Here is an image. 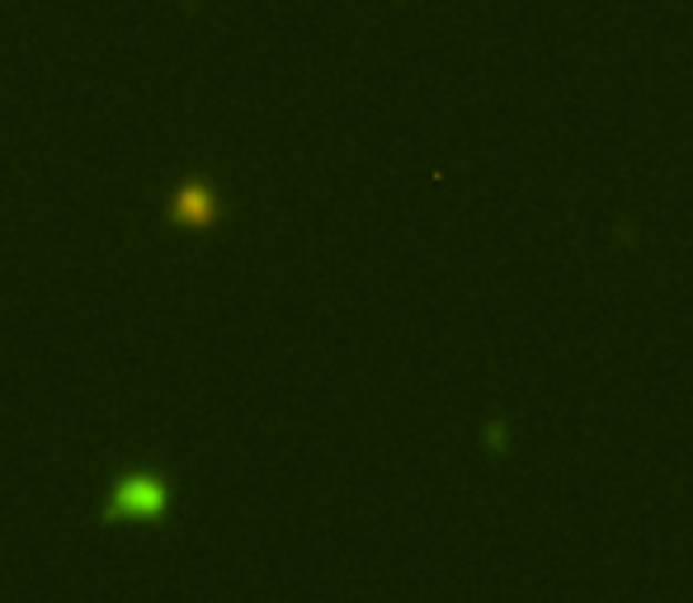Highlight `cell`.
Here are the masks:
<instances>
[{
    "instance_id": "obj_1",
    "label": "cell",
    "mask_w": 693,
    "mask_h": 603,
    "mask_svg": "<svg viewBox=\"0 0 693 603\" xmlns=\"http://www.w3.org/2000/svg\"><path fill=\"white\" fill-rule=\"evenodd\" d=\"M171 504V486L156 471H128V477L109 490L104 519H156Z\"/></svg>"
},
{
    "instance_id": "obj_2",
    "label": "cell",
    "mask_w": 693,
    "mask_h": 603,
    "mask_svg": "<svg viewBox=\"0 0 693 603\" xmlns=\"http://www.w3.org/2000/svg\"><path fill=\"white\" fill-rule=\"evenodd\" d=\"M165 213H171L175 226H190V232H203V226H213L222 217V198L217 188L203 180V175H190L171 188V203H165Z\"/></svg>"
}]
</instances>
